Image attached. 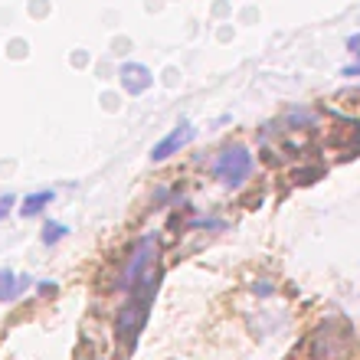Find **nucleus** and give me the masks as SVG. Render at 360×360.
Instances as JSON below:
<instances>
[{
	"label": "nucleus",
	"instance_id": "nucleus-1",
	"mask_svg": "<svg viewBox=\"0 0 360 360\" xmlns=\"http://www.w3.org/2000/svg\"><path fill=\"white\" fill-rule=\"evenodd\" d=\"M158 282H161V272H144L141 278L128 288V302H124L122 311H118L115 334H118V341H122V347L128 354L134 351V341H138L141 328L148 324V308H151L154 295H158Z\"/></svg>",
	"mask_w": 360,
	"mask_h": 360
},
{
	"label": "nucleus",
	"instance_id": "nucleus-2",
	"mask_svg": "<svg viewBox=\"0 0 360 360\" xmlns=\"http://www.w3.org/2000/svg\"><path fill=\"white\" fill-rule=\"evenodd\" d=\"M256 161H252V151L243 148V144H229L223 151L217 154V161H213V177L223 184V187H243L252 174Z\"/></svg>",
	"mask_w": 360,
	"mask_h": 360
},
{
	"label": "nucleus",
	"instance_id": "nucleus-3",
	"mask_svg": "<svg viewBox=\"0 0 360 360\" xmlns=\"http://www.w3.org/2000/svg\"><path fill=\"white\" fill-rule=\"evenodd\" d=\"M193 138H197V128H193V124H190V122H180V124H174L171 131L164 134L161 141H158V144H154V148H151V161H154V164L167 161V158H174V154H180V151H184V148H187V144L193 141Z\"/></svg>",
	"mask_w": 360,
	"mask_h": 360
},
{
	"label": "nucleus",
	"instance_id": "nucleus-4",
	"mask_svg": "<svg viewBox=\"0 0 360 360\" xmlns=\"http://www.w3.org/2000/svg\"><path fill=\"white\" fill-rule=\"evenodd\" d=\"M158 256V246H154V236H148V239H141L138 243V249L131 252V262L124 266V272H122V278H118V288L122 292H128L138 278H141L144 272H151V259Z\"/></svg>",
	"mask_w": 360,
	"mask_h": 360
},
{
	"label": "nucleus",
	"instance_id": "nucleus-5",
	"mask_svg": "<svg viewBox=\"0 0 360 360\" xmlns=\"http://www.w3.org/2000/svg\"><path fill=\"white\" fill-rule=\"evenodd\" d=\"M118 86L128 95H144L154 86V76L144 63H122V66H118Z\"/></svg>",
	"mask_w": 360,
	"mask_h": 360
},
{
	"label": "nucleus",
	"instance_id": "nucleus-6",
	"mask_svg": "<svg viewBox=\"0 0 360 360\" xmlns=\"http://www.w3.org/2000/svg\"><path fill=\"white\" fill-rule=\"evenodd\" d=\"M30 288V275H17L13 269H0V304L17 302Z\"/></svg>",
	"mask_w": 360,
	"mask_h": 360
},
{
	"label": "nucleus",
	"instance_id": "nucleus-7",
	"mask_svg": "<svg viewBox=\"0 0 360 360\" xmlns=\"http://www.w3.org/2000/svg\"><path fill=\"white\" fill-rule=\"evenodd\" d=\"M53 200H56V190H49V187L33 190V193H27V197L20 200L17 213H20L23 219H33V217H39V213H43V210H46Z\"/></svg>",
	"mask_w": 360,
	"mask_h": 360
},
{
	"label": "nucleus",
	"instance_id": "nucleus-8",
	"mask_svg": "<svg viewBox=\"0 0 360 360\" xmlns=\"http://www.w3.org/2000/svg\"><path fill=\"white\" fill-rule=\"evenodd\" d=\"M69 236V226L66 223H53V219H49L46 226H43V246H56V243H63V239Z\"/></svg>",
	"mask_w": 360,
	"mask_h": 360
},
{
	"label": "nucleus",
	"instance_id": "nucleus-9",
	"mask_svg": "<svg viewBox=\"0 0 360 360\" xmlns=\"http://www.w3.org/2000/svg\"><path fill=\"white\" fill-rule=\"evenodd\" d=\"M13 203H17V197H13V193H4V197H0V223L13 213Z\"/></svg>",
	"mask_w": 360,
	"mask_h": 360
},
{
	"label": "nucleus",
	"instance_id": "nucleus-10",
	"mask_svg": "<svg viewBox=\"0 0 360 360\" xmlns=\"http://www.w3.org/2000/svg\"><path fill=\"white\" fill-rule=\"evenodd\" d=\"M344 46H347V49H351V53H354V56H360V33H351V37H347V39H344Z\"/></svg>",
	"mask_w": 360,
	"mask_h": 360
},
{
	"label": "nucleus",
	"instance_id": "nucleus-11",
	"mask_svg": "<svg viewBox=\"0 0 360 360\" xmlns=\"http://www.w3.org/2000/svg\"><path fill=\"white\" fill-rule=\"evenodd\" d=\"M252 292H256V295H262V298H266V295H272L275 288H272V282H266V278H262V282H256V285H252Z\"/></svg>",
	"mask_w": 360,
	"mask_h": 360
},
{
	"label": "nucleus",
	"instance_id": "nucleus-12",
	"mask_svg": "<svg viewBox=\"0 0 360 360\" xmlns=\"http://www.w3.org/2000/svg\"><path fill=\"white\" fill-rule=\"evenodd\" d=\"M56 292V285L53 282H39V295H53Z\"/></svg>",
	"mask_w": 360,
	"mask_h": 360
},
{
	"label": "nucleus",
	"instance_id": "nucleus-13",
	"mask_svg": "<svg viewBox=\"0 0 360 360\" xmlns=\"http://www.w3.org/2000/svg\"><path fill=\"white\" fill-rule=\"evenodd\" d=\"M357 63H360V56H357Z\"/></svg>",
	"mask_w": 360,
	"mask_h": 360
}]
</instances>
